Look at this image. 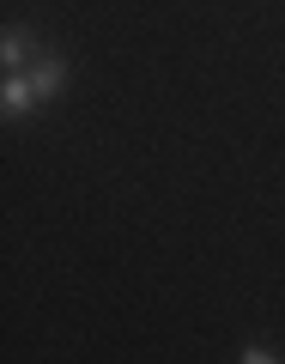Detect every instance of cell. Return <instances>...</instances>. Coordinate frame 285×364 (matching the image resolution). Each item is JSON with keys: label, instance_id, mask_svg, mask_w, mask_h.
Wrapping results in <instances>:
<instances>
[{"label": "cell", "instance_id": "cell-1", "mask_svg": "<svg viewBox=\"0 0 285 364\" xmlns=\"http://www.w3.org/2000/svg\"><path fill=\"white\" fill-rule=\"evenodd\" d=\"M61 85H67V55L61 49H43L25 73H6V85H0V116H6V122H25L31 109L55 104Z\"/></svg>", "mask_w": 285, "mask_h": 364}, {"label": "cell", "instance_id": "cell-2", "mask_svg": "<svg viewBox=\"0 0 285 364\" xmlns=\"http://www.w3.org/2000/svg\"><path fill=\"white\" fill-rule=\"evenodd\" d=\"M43 49H49V43H37L31 25H6V37H0V67H6V73H25Z\"/></svg>", "mask_w": 285, "mask_h": 364}, {"label": "cell", "instance_id": "cell-3", "mask_svg": "<svg viewBox=\"0 0 285 364\" xmlns=\"http://www.w3.org/2000/svg\"><path fill=\"white\" fill-rule=\"evenodd\" d=\"M237 364H279V352H267V346H249Z\"/></svg>", "mask_w": 285, "mask_h": 364}]
</instances>
